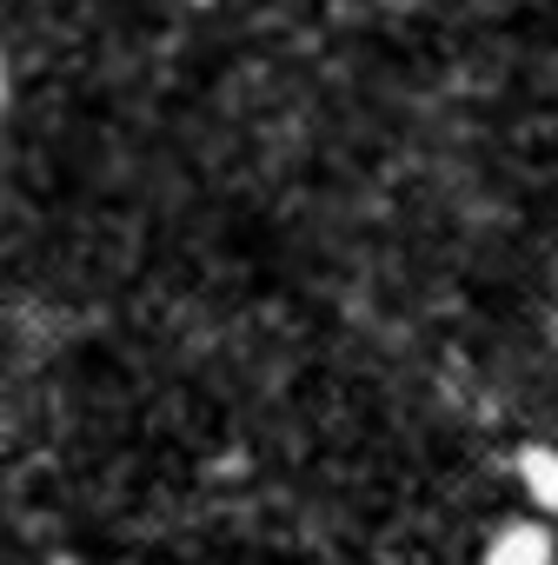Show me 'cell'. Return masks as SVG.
<instances>
[{"label":"cell","instance_id":"1","mask_svg":"<svg viewBox=\"0 0 558 565\" xmlns=\"http://www.w3.org/2000/svg\"><path fill=\"white\" fill-rule=\"evenodd\" d=\"M485 565H558V545L538 519H512L485 539Z\"/></svg>","mask_w":558,"mask_h":565},{"label":"cell","instance_id":"2","mask_svg":"<svg viewBox=\"0 0 558 565\" xmlns=\"http://www.w3.org/2000/svg\"><path fill=\"white\" fill-rule=\"evenodd\" d=\"M518 486L538 512H558V446H518Z\"/></svg>","mask_w":558,"mask_h":565},{"label":"cell","instance_id":"3","mask_svg":"<svg viewBox=\"0 0 558 565\" xmlns=\"http://www.w3.org/2000/svg\"><path fill=\"white\" fill-rule=\"evenodd\" d=\"M0 94H8V67H0Z\"/></svg>","mask_w":558,"mask_h":565}]
</instances>
